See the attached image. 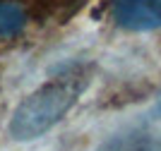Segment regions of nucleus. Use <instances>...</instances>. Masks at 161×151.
I'll list each match as a JSON object with an SVG mask.
<instances>
[{"label":"nucleus","mask_w":161,"mask_h":151,"mask_svg":"<svg viewBox=\"0 0 161 151\" xmlns=\"http://www.w3.org/2000/svg\"><path fill=\"white\" fill-rule=\"evenodd\" d=\"M27 14L17 0H0V39H10L24 29Z\"/></svg>","instance_id":"obj_4"},{"label":"nucleus","mask_w":161,"mask_h":151,"mask_svg":"<svg viewBox=\"0 0 161 151\" xmlns=\"http://www.w3.org/2000/svg\"><path fill=\"white\" fill-rule=\"evenodd\" d=\"M156 108H159V113H161V99H159V105H156Z\"/></svg>","instance_id":"obj_5"},{"label":"nucleus","mask_w":161,"mask_h":151,"mask_svg":"<svg viewBox=\"0 0 161 151\" xmlns=\"http://www.w3.org/2000/svg\"><path fill=\"white\" fill-rule=\"evenodd\" d=\"M96 151H161V137L142 130H128L106 139Z\"/></svg>","instance_id":"obj_3"},{"label":"nucleus","mask_w":161,"mask_h":151,"mask_svg":"<svg viewBox=\"0 0 161 151\" xmlns=\"http://www.w3.org/2000/svg\"><path fill=\"white\" fill-rule=\"evenodd\" d=\"M111 17L128 31H154L161 26V0H113Z\"/></svg>","instance_id":"obj_2"},{"label":"nucleus","mask_w":161,"mask_h":151,"mask_svg":"<svg viewBox=\"0 0 161 151\" xmlns=\"http://www.w3.org/2000/svg\"><path fill=\"white\" fill-rule=\"evenodd\" d=\"M84 89H87V77L75 70L41 84L14 108L7 125L10 137L14 142H34L48 134L70 115Z\"/></svg>","instance_id":"obj_1"}]
</instances>
